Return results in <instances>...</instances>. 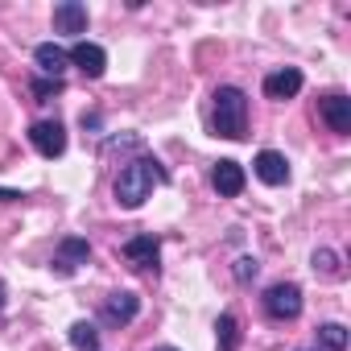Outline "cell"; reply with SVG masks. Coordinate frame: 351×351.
Returning <instances> with one entry per match:
<instances>
[{
    "instance_id": "4fadbf2b",
    "label": "cell",
    "mask_w": 351,
    "mask_h": 351,
    "mask_svg": "<svg viewBox=\"0 0 351 351\" xmlns=\"http://www.w3.org/2000/svg\"><path fill=\"white\" fill-rule=\"evenodd\" d=\"M318 108H322V120L330 124V132H339V136L351 132V99H347V95L335 91V95H326Z\"/></svg>"
},
{
    "instance_id": "30bf717a",
    "label": "cell",
    "mask_w": 351,
    "mask_h": 351,
    "mask_svg": "<svg viewBox=\"0 0 351 351\" xmlns=\"http://www.w3.org/2000/svg\"><path fill=\"white\" fill-rule=\"evenodd\" d=\"M302 91V71L298 66H281L273 75H265V95L269 99H293Z\"/></svg>"
},
{
    "instance_id": "d6986e66",
    "label": "cell",
    "mask_w": 351,
    "mask_h": 351,
    "mask_svg": "<svg viewBox=\"0 0 351 351\" xmlns=\"http://www.w3.org/2000/svg\"><path fill=\"white\" fill-rule=\"evenodd\" d=\"M256 269H261V265H256L252 256H240V261H236V281H240V285H248V281L256 277Z\"/></svg>"
},
{
    "instance_id": "7a4b0ae2",
    "label": "cell",
    "mask_w": 351,
    "mask_h": 351,
    "mask_svg": "<svg viewBox=\"0 0 351 351\" xmlns=\"http://www.w3.org/2000/svg\"><path fill=\"white\" fill-rule=\"evenodd\" d=\"M215 132L228 141H240L248 132V95L240 87H219L215 91Z\"/></svg>"
},
{
    "instance_id": "9c48e42d",
    "label": "cell",
    "mask_w": 351,
    "mask_h": 351,
    "mask_svg": "<svg viewBox=\"0 0 351 351\" xmlns=\"http://www.w3.org/2000/svg\"><path fill=\"white\" fill-rule=\"evenodd\" d=\"M66 58H71L87 79H99V75L108 71V54H104V46H95V42H75Z\"/></svg>"
},
{
    "instance_id": "277c9868",
    "label": "cell",
    "mask_w": 351,
    "mask_h": 351,
    "mask_svg": "<svg viewBox=\"0 0 351 351\" xmlns=\"http://www.w3.org/2000/svg\"><path fill=\"white\" fill-rule=\"evenodd\" d=\"M29 145L42 153V157H62L66 153V128L58 120H38L29 128Z\"/></svg>"
},
{
    "instance_id": "8992f818",
    "label": "cell",
    "mask_w": 351,
    "mask_h": 351,
    "mask_svg": "<svg viewBox=\"0 0 351 351\" xmlns=\"http://www.w3.org/2000/svg\"><path fill=\"white\" fill-rule=\"evenodd\" d=\"M124 261L132 265V269H157V256H161V240L157 236H149V232H141V236H132V240H124Z\"/></svg>"
},
{
    "instance_id": "2e32d148",
    "label": "cell",
    "mask_w": 351,
    "mask_h": 351,
    "mask_svg": "<svg viewBox=\"0 0 351 351\" xmlns=\"http://www.w3.org/2000/svg\"><path fill=\"white\" fill-rule=\"evenodd\" d=\"M215 335H219V347L223 351H236L240 347V322H236V314H219Z\"/></svg>"
},
{
    "instance_id": "ba28073f",
    "label": "cell",
    "mask_w": 351,
    "mask_h": 351,
    "mask_svg": "<svg viewBox=\"0 0 351 351\" xmlns=\"http://www.w3.org/2000/svg\"><path fill=\"white\" fill-rule=\"evenodd\" d=\"M136 314H141V298H136V293H128V289L112 293V298L104 302V310H99V318H104V322H112V326H128Z\"/></svg>"
},
{
    "instance_id": "ffe728a7",
    "label": "cell",
    "mask_w": 351,
    "mask_h": 351,
    "mask_svg": "<svg viewBox=\"0 0 351 351\" xmlns=\"http://www.w3.org/2000/svg\"><path fill=\"white\" fill-rule=\"evenodd\" d=\"M58 91H62V79H38V83H34V95H38V99H50V95H58Z\"/></svg>"
},
{
    "instance_id": "3957f363",
    "label": "cell",
    "mask_w": 351,
    "mask_h": 351,
    "mask_svg": "<svg viewBox=\"0 0 351 351\" xmlns=\"http://www.w3.org/2000/svg\"><path fill=\"white\" fill-rule=\"evenodd\" d=\"M261 302H265V314L277 318V322H293V318L302 314V289H298L293 281H277V285H269Z\"/></svg>"
},
{
    "instance_id": "8fae6325",
    "label": "cell",
    "mask_w": 351,
    "mask_h": 351,
    "mask_svg": "<svg viewBox=\"0 0 351 351\" xmlns=\"http://www.w3.org/2000/svg\"><path fill=\"white\" fill-rule=\"evenodd\" d=\"M54 29L58 34H87V5H79V0L54 5Z\"/></svg>"
},
{
    "instance_id": "52a82bcc",
    "label": "cell",
    "mask_w": 351,
    "mask_h": 351,
    "mask_svg": "<svg viewBox=\"0 0 351 351\" xmlns=\"http://www.w3.org/2000/svg\"><path fill=\"white\" fill-rule=\"evenodd\" d=\"M252 169H256V178L269 182V186H285V182H289V161H285V153H277V149H261L256 161H252Z\"/></svg>"
},
{
    "instance_id": "e0dca14e",
    "label": "cell",
    "mask_w": 351,
    "mask_h": 351,
    "mask_svg": "<svg viewBox=\"0 0 351 351\" xmlns=\"http://www.w3.org/2000/svg\"><path fill=\"white\" fill-rule=\"evenodd\" d=\"M310 265H314V273H322L326 281H339V277H343V269H339V256H335L330 248H318V252L310 256Z\"/></svg>"
},
{
    "instance_id": "ac0fdd59",
    "label": "cell",
    "mask_w": 351,
    "mask_h": 351,
    "mask_svg": "<svg viewBox=\"0 0 351 351\" xmlns=\"http://www.w3.org/2000/svg\"><path fill=\"white\" fill-rule=\"evenodd\" d=\"M71 347H79V351H95V347H99V330H95L91 322H75V326H71Z\"/></svg>"
},
{
    "instance_id": "5b68a950",
    "label": "cell",
    "mask_w": 351,
    "mask_h": 351,
    "mask_svg": "<svg viewBox=\"0 0 351 351\" xmlns=\"http://www.w3.org/2000/svg\"><path fill=\"white\" fill-rule=\"evenodd\" d=\"M91 261V244L83 240V236H66V240H58V248H54V273H62V277H71L79 265H87Z\"/></svg>"
},
{
    "instance_id": "5bb4252c",
    "label": "cell",
    "mask_w": 351,
    "mask_h": 351,
    "mask_svg": "<svg viewBox=\"0 0 351 351\" xmlns=\"http://www.w3.org/2000/svg\"><path fill=\"white\" fill-rule=\"evenodd\" d=\"M34 62H38V71H42V75H50V79H62V71L71 66L66 50H62V46H54V42H42V46L34 50Z\"/></svg>"
},
{
    "instance_id": "9a60e30c",
    "label": "cell",
    "mask_w": 351,
    "mask_h": 351,
    "mask_svg": "<svg viewBox=\"0 0 351 351\" xmlns=\"http://www.w3.org/2000/svg\"><path fill=\"white\" fill-rule=\"evenodd\" d=\"M318 351H347V326L343 322H326L318 326Z\"/></svg>"
},
{
    "instance_id": "44dd1931",
    "label": "cell",
    "mask_w": 351,
    "mask_h": 351,
    "mask_svg": "<svg viewBox=\"0 0 351 351\" xmlns=\"http://www.w3.org/2000/svg\"><path fill=\"white\" fill-rule=\"evenodd\" d=\"M13 199H21L17 191H0V203H13Z\"/></svg>"
},
{
    "instance_id": "7c38bea8",
    "label": "cell",
    "mask_w": 351,
    "mask_h": 351,
    "mask_svg": "<svg viewBox=\"0 0 351 351\" xmlns=\"http://www.w3.org/2000/svg\"><path fill=\"white\" fill-rule=\"evenodd\" d=\"M211 182H215V191L223 195V199H236L240 191H244V169H240V161H215V173H211Z\"/></svg>"
},
{
    "instance_id": "603a6c76",
    "label": "cell",
    "mask_w": 351,
    "mask_h": 351,
    "mask_svg": "<svg viewBox=\"0 0 351 351\" xmlns=\"http://www.w3.org/2000/svg\"><path fill=\"white\" fill-rule=\"evenodd\" d=\"M153 351H178V347H153Z\"/></svg>"
},
{
    "instance_id": "7402d4cb",
    "label": "cell",
    "mask_w": 351,
    "mask_h": 351,
    "mask_svg": "<svg viewBox=\"0 0 351 351\" xmlns=\"http://www.w3.org/2000/svg\"><path fill=\"white\" fill-rule=\"evenodd\" d=\"M0 310H5V285H0Z\"/></svg>"
},
{
    "instance_id": "6da1fadb",
    "label": "cell",
    "mask_w": 351,
    "mask_h": 351,
    "mask_svg": "<svg viewBox=\"0 0 351 351\" xmlns=\"http://www.w3.org/2000/svg\"><path fill=\"white\" fill-rule=\"evenodd\" d=\"M165 182V169H161V161L157 157H136V161H128V165H120V173H116V203L120 207H128V211H136L149 195H153V186H161Z\"/></svg>"
}]
</instances>
